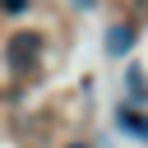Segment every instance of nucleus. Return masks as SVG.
I'll return each instance as SVG.
<instances>
[{"label": "nucleus", "mask_w": 148, "mask_h": 148, "mask_svg": "<svg viewBox=\"0 0 148 148\" xmlns=\"http://www.w3.org/2000/svg\"><path fill=\"white\" fill-rule=\"evenodd\" d=\"M116 125H120L130 139H148V116L134 111V106H116Z\"/></svg>", "instance_id": "obj_2"}, {"label": "nucleus", "mask_w": 148, "mask_h": 148, "mask_svg": "<svg viewBox=\"0 0 148 148\" xmlns=\"http://www.w3.org/2000/svg\"><path fill=\"white\" fill-rule=\"evenodd\" d=\"M5 60H9L14 69H32V65L42 60V37H37L32 28H23V32H14V37L5 42Z\"/></svg>", "instance_id": "obj_1"}, {"label": "nucleus", "mask_w": 148, "mask_h": 148, "mask_svg": "<svg viewBox=\"0 0 148 148\" xmlns=\"http://www.w3.org/2000/svg\"><path fill=\"white\" fill-rule=\"evenodd\" d=\"M130 46H134V28H130V23H120V28L106 32V51H111V56H125Z\"/></svg>", "instance_id": "obj_3"}, {"label": "nucleus", "mask_w": 148, "mask_h": 148, "mask_svg": "<svg viewBox=\"0 0 148 148\" xmlns=\"http://www.w3.org/2000/svg\"><path fill=\"white\" fill-rule=\"evenodd\" d=\"M69 148H88V143H69Z\"/></svg>", "instance_id": "obj_4"}]
</instances>
